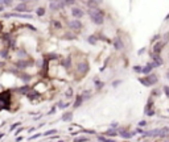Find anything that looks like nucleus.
I'll list each match as a JSON object with an SVG mask.
<instances>
[{
	"instance_id": "f8f14e48",
	"label": "nucleus",
	"mask_w": 169,
	"mask_h": 142,
	"mask_svg": "<svg viewBox=\"0 0 169 142\" xmlns=\"http://www.w3.org/2000/svg\"><path fill=\"white\" fill-rule=\"evenodd\" d=\"M19 78H20L25 84H28L30 80H32V75H30V74H26V72H24V71H21L20 75H19Z\"/></svg>"
},
{
	"instance_id": "4c0bfd02",
	"label": "nucleus",
	"mask_w": 169,
	"mask_h": 142,
	"mask_svg": "<svg viewBox=\"0 0 169 142\" xmlns=\"http://www.w3.org/2000/svg\"><path fill=\"white\" fill-rule=\"evenodd\" d=\"M133 71L135 72H143V67L141 66H133Z\"/></svg>"
},
{
	"instance_id": "0eeeda50",
	"label": "nucleus",
	"mask_w": 169,
	"mask_h": 142,
	"mask_svg": "<svg viewBox=\"0 0 169 142\" xmlns=\"http://www.w3.org/2000/svg\"><path fill=\"white\" fill-rule=\"evenodd\" d=\"M71 15H73V17H74L75 20H79V18H82L84 16V12L81 8H78V7H73L71 8Z\"/></svg>"
},
{
	"instance_id": "a211bd4d",
	"label": "nucleus",
	"mask_w": 169,
	"mask_h": 142,
	"mask_svg": "<svg viewBox=\"0 0 169 142\" xmlns=\"http://www.w3.org/2000/svg\"><path fill=\"white\" fill-rule=\"evenodd\" d=\"M103 134H105V137H107V138H110V137H115V136H118V130L116 129H108V130H106V132L105 133H103Z\"/></svg>"
},
{
	"instance_id": "7c9ffc66",
	"label": "nucleus",
	"mask_w": 169,
	"mask_h": 142,
	"mask_svg": "<svg viewBox=\"0 0 169 142\" xmlns=\"http://www.w3.org/2000/svg\"><path fill=\"white\" fill-rule=\"evenodd\" d=\"M57 107L60 109H66L67 107H70V103H62V101H58L57 103Z\"/></svg>"
},
{
	"instance_id": "de8ad7c7",
	"label": "nucleus",
	"mask_w": 169,
	"mask_h": 142,
	"mask_svg": "<svg viewBox=\"0 0 169 142\" xmlns=\"http://www.w3.org/2000/svg\"><path fill=\"white\" fill-rule=\"evenodd\" d=\"M1 32H3V22L0 21V33H1Z\"/></svg>"
},
{
	"instance_id": "8fccbe9b",
	"label": "nucleus",
	"mask_w": 169,
	"mask_h": 142,
	"mask_svg": "<svg viewBox=\"0 0 169 142\" xmlns=\"http://www.w3.org/2000/svg\"><path fill=\"white\" fill-rule=\"evenodd\" d=\"M4 11V7H0V12H3Z\"/></svg>"
},
{
	"instance_id": "6e6552de",
	"label": "nucleus",
	"mask_w": 169,
	"mask_h": 142,
	"mask_svg": "<svg viewBox=\"0 0 169 142\" xmlns=\"http://www.w3.org/2000/svg\"><path fill=\"white\" fill-rule=\"evenodd\" d=\"M136 132H127V130H120L119 132V136H120L122 138H124V140H129V138L135 137Z\"/></svg>"
},
{
	"instance_id": "ea45409f",
	"label": "nucleus",
	"mask_w": 169,
	"mask_h": 142,
	"mask_svg": "<svg viewBox=\"0 0 169 142\" xmlns=\"http://www.w3.org/2000/svg\"><path fill=\"white\" fill-rule=\"evenodd\" d=\"M38 137H41V133H37V134H34V136H30L28 140L29 141H33V140H36V138H38Z\"/></svg>"
},
{
	"instance_id": "79ce46f5",
	"label": "nucleus",
	"mask_w": 169,
	"mask_h": 142,
	"mask_svg": "<svg viewBox=\"0 0 169 142\" xmlns=\"http://www.w3.org/2000/svg\"><path fill=\"white\" fill-rule=\"evenodd\" d=\"M120 83H122V80H115V82H112V87H118Z\"/></svg>"
},
{
	"instance_id": "f03ea898",
	"label": "nucleus",
	"mask_w": 169,
	"mask_h": 142,
	"mask_svg": "<svg viewBox=\"0 0 169 142\" xmlns=\"http://www.w3.org/2000/svg\"><path fill=\"white\" fill-rule=\"evenodd\" d=\"M11 107V91L0 92V110L9 109Z\"/></svg>"
},
{
	"instance_id": "4be33fe9",
	"label": "nucleus",
	"mask_w": 169,
	"mask_h": 142,
	"mask_svg": "<svg viewBox=\"0 0 169 142\" xmlns=\"http://www.w3.org/2000/svg\"><path fill=\"white\" fill-rule=\"evenodd\" d=\"M163 46H164V42H157V44L153 46V53H155V54H160Z\"/></svg>"
},
{
	"instance_id": "72a5a7b5",
	"label": "nucleus",
	"mask_w": 169,
	"mask_h": 142,
	"mask_svg": "<svg viewBox=\"0 0 169 142\" xmlns=\"http://www.w3.org/2000/svg\"><path fill=\"white\" fill-rule=\"evenodd\" d=\"M73 142H89V138L87 137H77V138H74V141Z\"/></svg>"
},
{
	"instance_id": "3c124183",
	"label": "nucleus",
	"mask_w": 169,
	"mask_h": 142,
	"mask_svg": "<svg viewBox=\"0 0 169 142\" xmlns=\"http://www.w3.org/2000/svg\"><path fill=\"white\" fill-rule=\"evenodd\" d=\"M3 137H4V134H3V133H0V138H3Z\"/></svg>"
},
{
	"instance_id": "49530a36",
	"label": "nucleus",
	"mask_w": 169,
	"mask_h": 142,
	"mask_svg": "<svg viewBox=\"0 0 169 142\" xmlns=\"http://www.w3.org/2000/svg\"><path fill=\"white\" fill-rule=\"evenodd\" d=\"M118 128V122H112L111 124V129H116Z\"/></svg>"
},
{
	"instance_id": "603ef678",
	"label": "nucleus",
	"mask_w": 169,
	"mask_h": 142,
	"mask_svg": "<svg viewBox=\"0 0 169 142\" xmlns=\"http://www.w3.org/2000/svg\"><path fill=\"white\" fill-rule=\"evenodd\" d=\"M58 142H63V141H61V140H60V141H58Z\"/></svg>"
},
{
	"instance_id": "4468645a",
	"label": "nucleus",
	"mask_w": 169,
	"mask_h": 142,
	"mask_svg": "<svg viewBox=\"0 0 169 142\" xmlns=\"http://www.w3.org/2000/svg\"><path fill=\"white\" fill-rule=\"evenodd\" d=\"M30 90H32V88H30L28 84H25V86H22V87H19V88H17V92H19L20 95H25V96H26V95L29 94Z\"/></svg>"
},
{
	"instance_id": "7ed1b4c3",
	"label": "nucleus",
	"mask_w": 169,
	"mask_h": 142,
	"mask_svg": "<svg viewBox=\"0 0 169 142\" xmlns=\"http://www.w3.org/2000/svg\"><path fill=\"white\" fill-rule=\"evenodd\" d=\"M90 70V64L87 61H81V62L77 63V71L79 72L81 75H86Z\"/></svg>"
},
{
	"instance_id": "6ab92c4d",
	"label": "nucleus",
	"mask_w": 169,
	"mask_h": 142,
	"mask_svg": "<svg viewBox=\"0 0 169 142\" xmlns=\"http://www.w3.org/2000/svg\"><path fill=\"white\" fill-rule=\"evenodd\" d=\"M17 55L20 57V59H28V51L24 49H17Z\"/></svg>"
},
{
	"instance_id": "c756f323",
	"label": "nucleus",
	"mask_w": 169,
	"mask_h": 142,
	"mask_svg": "<svg viewBox=\"0 0 169 142\" xmlns=\"http://www.w3.org/2000/svg\"><path fill=\"white\" fill-rule=\"evenodd\" d=\"M98 140L101 142H116L115 140H112V138H107L105 136H98Z\"/></svg>"
},
{
	"instance_id": "a19ab883",
	"label": "nucleus",
	"mask_w": 169,
	"mask_h": 142,
	"mask_svg": "<svg viewBox=\"0 0 169 142\" xmlns=\"http://www.w3.org/2000/svg\"><path fill=\"white\" fill-rule=\"evenodd\" d=\"M164 94L169 97V86H164Z\"/></svg>"
},
{
	"instance_id": "37998d69",
	"label": "nucleus",
	"mask_w": 169,
	"mask_h": 142,
	"mask_svg": "<svg viewBox=\"0 0 169 142\" xmlns=\"http://www.w3.org/2000/svg\"><path fill=\"white\" fill-rule=\"evenodd\" d=\"M56 109H57L56 107H53V108H52V109L48 112V114H54V113H56Z\"/></svg>"
},
{
	"instance_id": "9d476101",
	"label": "nucleus",
	"mask_w": 169,
	"mask_h": 142,
	"mask_svg": "<svg viewBox=\"0 0 169 142\" xmlns=\"http://www.w3.org/2000/svg\"><path fill=\"white\" fill-rule=\"evenodd\" d=\"M83 101H84V99L82 96V94H79V95H77L75 96V101H74V104H73V108H79L81 105L83 104Z\"/></svg>"
},
{
	"instance_id": "423d86ee",
	"label": "nucleus",
	"mask_w": 169,
	"mask_h": 142,
	"mask_svg": "<svg viewBox=\"0 0 169 142\" xmlns=\"http://www.w3.org/2000/svg\"><path fill=\"white\" fill-rule=\"evenodd\" d=\"M15 12L17 13H24V15H30V9L26 7V1L20 3L17 7H15Z\"/></svg>"
},
{
	"instance_id": "2eb2a0df",
	"label": "nucleus",
	"mask_w": 169,
	"mask_h": 142,
	"mask_svg": "<svg viewBox=\"0 0 169 142\" xmlns=\"http://www.w3.org/2000/svg\"><path fill=\"white\" fill-rule=\"evenodd\" d=\"M151 57L153 59V63L156 64V66H161L163 64V59H161V57L159 54H155V53H151Z\"/></svg>"
},
{
	"instance_id": "f3484780",
	"label": "nucleus",
	"mask_w": 169,
	"mask_h": 142,
	"mask_svg": "<svg viewBox=\"0 0 169 142\" xmlns=\"http://www.w3.org/2000/svg\"><path fill=\"white\" fill-rule=\"evenodd\" d=\"M61 64H62V67H63V68L69 70V68H70V66H71V57L69 55L67 58L62 59V61H61Z\"/></svg>"
},
{
	"instance_id": "39448f33",
	"label": "nucleus",
	"mask_w": 169,
	"mask_h": 142,
	"mask_svg": "<svg viewBox=\"0 0 169 142\" xmlns=\"http://www.w3.org/2000/svg\"><path fill=\"white\" fill-rule=\"evenodd\" d=\"M67 26L69 29H70V32H78V30H81V28H82V22H81V20H75V18H73V20H70L67 22Z\"/></svg>"
},
{
	"instance_id": "aec40b11",
	"label": "nucleus",
	"mask_w": 169,
	"mask_h": 142,
	"mask_svg": "<svg viewBox=\"0 0 169 142\" xmlns=\"http://www.w3.org/2000/svg\"><path fill=\"white\" fill-rule=\"evenodd\" d=\"M73 120V112H63L62 114V121L63 122H69Z\"/></svg>"
},
{
	"instance_id": "2f4dec72",
	"label": "nucleus",
	"mask_w": 169,
	"mask_h": 142,
	"mask_svg": "<svg viewBox=\"0 0 169 142\" xmlns=\"http://www.w3.org/2000/svg\"><path fill=\"white\" fill-rule=\"evenodd\" d=\"M36 13H37L38 17H42L45 15V8H44V7H38V8L36 9Z\"/></svg>"
},
{
	"instance_id": "b1692460",
	"label": "nucleus",
	"mask_w": 169,
	"mask_h": 142,
	"mask_svg": "<svg viewBox=\"0 0 169 142\" xmlns=\"http://www.w3.org/2000/svg\"><path fill=\"white\" fill-rule=\"evenodd\" d=\"M49 8L52 11H58L60 9V1H50L49 3Z\"/></svg>"
},
{
	"instance_id": "f257e3e1",
	"label": "nucleus",
	"mask_w": 169,
	"mask_h": 142,
	"mask_svg": "<svg viewBox=\"0 0 169 142\" xmlns=\"http://www.w3.org/2000/svg\"><path fill=\"white\" fill-rule=\"evenodd\" d=\"M87 13H89L91 21H93L95 25H102L103 22H105V15H103V12L99 8L89 9V12H87Z\"/></svg>"
},
{
	"instance_id": "412c9836",
	"label": "nucleus",
	"mask_w": 169,
	"mask_h": 142,
	"mask_svg": "<svg viewBox=\"0 0 169 142\" xmlns=\"http://www.w3.org/2000/svg\"><path fill=\"white\" fill-rule=\"evenodd\" d=\"M87 42H89L90 45L95 46V45L98 44V37L95 36V34H91V36H89V37H87Z\"/></svg>"
},
{
	"instance_id": "ddd939ff",
	"label": "nucleus",
	"mask_w": 169,
	"mask_h": 142,
	"mask_svg": "<svg viewBox=\"0 0 169 142\" xmlns=\"http://www.w3.org/2000/svg\"><path fill=\"white\" fill-rule=\"evenodd\" d=\"M114 47L116 49V50H122V49L124 47V44H123L122 38H119V37L115 38L114 40Z\"/></svg>"
},
{
	"instance_id": "864d4df0",
	"label": "nucleus",
	"mask_w": 169,
	"mask_h": 142,
	"mask_svg": "<svg viewBox=\"0 0 169 142\" xmlns=\"http://www.w3.org/2000/svg\"><path fill=\"white\" fill-rule=\"evenodd\" d=\"M157 142H161V141H157Z\"/></svg>"
},
{
	"instance_id": "09e8293b",
	"label": "nucleus",
	"mask_w": 169,
	"mask_h": 142,
	"mask_svg": "<svg viewBox=\"0 0 169 142\" xmlns=\"http://www.w3.org/2000/svg\"><path fill=\"white\" fill-rule=\"evenodd\" d=\"M21 140H22V137H17V138H16V142H19V141H21Z\"/></svg>"
},
{
	"instance_id": "20e7f679",
	"label": "nucleus",
	"mask_w": 169,
	"mask_h": 142,
	"mask_svg": "<svg viewBox=\"0 0 169 142\" xmlns=\"http://www.w3.org/2000/svg\"><path fill=\"white\" fill-rule=\"evenodd\" d=\"M34 64V61L33 59H19L16 62V68H19V70H25L26 67L29 66H33Z\"/></svg>"
},
{
	"instance_id": "1a4fd4ad",
	"label": "nucleus",
	"mask_w": 169,
	"mask_h": 142,
	"mask_svg": "<svg viewBox=\"0 0 169 142\" xmlns=\"http://www.w3.org/2000/svg\"><path fill=\"white\" fill-rule=\"evenodd\" d=\"M26 96H28L29 100H32V101H33V100H36L37 97H40V91H37L36 88H32V90L29 91V94L26 95Z\"/></svg>"
},
{
	"instance_id": "f704fd0d",
	"label": "nucleus",
	"mask_w": 169,
	"mask_h": 142,
	"mask_svg": "<svg viewBox=\"0 0 169 142\" xmlns=\"http://www.w3.org/2000/svg\"><path fill=\"white\" fill-rule=\"evenodd\" d=\"M52 25H54L56 29H61V28H62V24H61L60 21H57V20H53L52 21Z\"/></svg>"
},
{
	"instance_id": "c85d7f7f",
	"label": "nucleus",
	"mask_w": 169,
	"mask_h": 142,
	"mask_svg": "<svg viewBox=\"0 0 169 142\" xmlns=\"http://www.w3.org/2000/svg\"><path fill=\"white\" fill-rule=\"evenodd\" d=\"M45 58H48L49 61H50V59L56 61V59H60V55L57 54V53H50V54H48L46 57H45Z\"/></svg>"
},
{
	"instance_id": "c03bdc74",
	"label": "nucleus",
	"mask_w": 169,
	"mask_h": 142,
	"mask_svg": "<svg viewBox=\"0 0 169 142\" xmlns=\"http://www.w3.org/2000/svg\"><path fill=\"white\" fill-rule=\"evenodd\" d=\"M147 125V121H144V120H141L140 122H139V128H141V126H145Z\"/></svg>"
},
{
	"instance_id": "bb28decb",
	"label": "nucleus",
	"mask_w": 169,
	"mask_h": 142,
	"mask_svg": "<svg viewBox=\"0 0 169 142\" xmlns=\"http://www.w3.org/2000/svg\"><path fill=\"white\" fill-rule=\"evenodd\" d=\"M63 38H65V40H75L77 37H75V34L73 32H67V33L63 34Z\"/></svg>"
},
{
	"instance_id": "58836bf2",
	"label": "nucleus",
	"mask_w": 169,
	"mask_h": 142,
	"mask_svg": "<svg viewBox=\"0 0 169 142\" xmlns=\"http://www.w3.org/2000/svg\"><path fill=\"white\" fill-rule=\"evenodd\" d=\"M20 124H21V122H15V124H13V125H12V126H11V128H9V130H11V132H13V130L16 129L17 126H20Z\"/></svg>"
},
{
	"instance_id": "dca6fc26",
	"label": "nucleus",
	"mask_w": 169,
	"mask_h": 142,
	"mask_svg": "<svg viewBox=\"0 0 169 142\" xmlns=\"http://www.w3.org/2000/svg\"><path fill=\"white\" fill-rule=\"evenodd\" d=\"M145 114H147V116H153V114H155V110H153V108H152V101L149 100L148 101V104L145 105Z\"/></svg>"
},
{
	"instance_id": "393cba45",
	"label": "nucleus",
	"mask_w": 169,
	"mask_h": 142,
	"mask_svg": "<svg viewBox=\"0 0 169 142\" xmlns=\"http://www.w3.org/2000/svg\"><path fill=\"white\" fill-rule=\"evenodd\" d=\"M139 82H140L141 84H143V86H145V87H151V86H152L151 82L148 80L147 76H144V78H140V79H139Z\"/></svg>"
},
{
	"instance_id": "cd10ccee",
	"label": "nucleus",
	"mask_w": 169,
	"mask_h": 142,
	"mask_svg": "<svg viewBox=\"0 0 169 142\" xmlns=\"http://www.w3.org/2000/svg\"><path fill=\"white\" fill-rule=\"evenodd\" d=\"M56 133H57V129H50V130H48V132L42 133V136L44 137H53Z\"/></svg>"
},
{
	"instance_id": "a878e982",
	"label": "nucleus",
	"mask_w": 169,
	"mask_h": 142,
	"mask_svg": "<svg viewBox=\"0 0 169 142\" xmlns=\"http://www.w3.org/2000/svg\"><path fill=\"white\" fill-rule=\"evenodd\" d=\"M147 78H148V80H149V82H151V84H152V86H153V84H156L157 82H159V80H157V76H156L155 74H151V75H148Z\"/></svg>"
},
{
	"instance_id": "473e14b6",
	"label": "nucleus",
	"mask_w": 169,
	"mask_h": 142,
	"mask_svg": "<svg viewBox=\"0 0 169 142\" xmlns=\"http://www.w3.org/2000/svg\"><path fill=\"white\" fill-rule=\"evenodd\" d=\"M8 53H9V49H8V47H4V49H1V50H0V57H1V58H7V55H8Z\"/></svg>"
},
{
	"instance_id": "5701e85b",
	"label": "nucleus",
	"mask_w": 169,
	"mask_h": 142,
	"mask_svg": "<svg viewBox=\"0 0 169 142\" xmlns=\"http://www.w3.org/2000/svg\"><path fill=\"white\" fill-rule=\"evenodd\" d=\"M94 84H95V87H97L98 91H101L102 88H103V86H105V83H103V82H99V78H97V76L94 78Z\"/></svg>"
},
{
	"instance_id": "9b49d317",
	"label": "nucleus",
	"mask_w": 169,
	"mask_h": 142,
	"mask_svg": "<svg viewBox=\"0 0 169 142\" xmlns=\"http://www.w3.org/2000/svg\"><path fill=\"white\" fill-rule=\"evenodd\" d=\"M153 67H156V64L155 63H153V62H149L148 64H147V66H144L143 67V74L144 75H151V71L153 70Z\"/></svg>"
},
{
	"instance_id": "c9c22d12",
	"label": "nucleus",
	"mask_w": 169,
	"mask_h": 142,
	"mask_svg": "<svg viewBox=\"0 0 169 142\" xmlns=\"http://www.w3.org/2000/svg\"><path fill=\"white\" fill-rule=\"evenodd\" d=\"M81 132L86 133V134H95V130H91V129H82Z\"/></svg>"
},
{
	"instance_id": "a18cd8bd",
	"label": "nucleus",
	"mask_w": 169,
	"mask_h": 142,
	"mask_svg": "<svg viewBox=\"0 0 169 142\" xmlns=\"http://www.w3.org/2000/svg\"><path fill=\"white\" fill-rule=\"evenodd\" d=\"M71 95H73V88H69L66 92V96H71Z\"/></svg>"
},
{
	"instance_id": "e433bc0d",
	"label": "nucleus",
	"mask_w": 169,
	"mask_h": 142,
	"mask_svg": "<svg viewBox=\"0 0 169 142\" xmlns=\"http://www.w3.org/2000/svg\"><path fill=\"white\" fill-rule=\"evenodd\" d=\"M0 5H12V0H11V1H7V0H1V1H0Z\"/></svg>"
}]
</instances>
